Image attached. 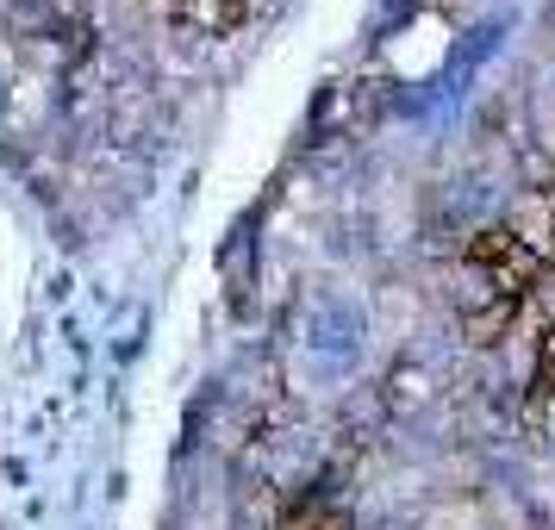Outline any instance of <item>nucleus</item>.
Returning a JSON list of instances; mask_svg holds the SVG:
<instances>
[{
    "label": "nucleus",
    "instance_id": "f257e3e1",
    "mask_svg": "<svg viewBox=\"0 0 555 530\" xmlns=\"http://www.w3.org/2000/svg\"><path fill=\"white\" fill-rule=\"evenodd\" d=\"M462 262L475 269L500 300H525L530 287L543 281V250L525 244L512 225H480L468 244H462Z\"/></svg>",
    "mask_w": 555,
    "mask_h": 530
},
{
    "label": "nucleus",
    "instance_id": "f03ea898",
    "mask_svg": "<svg viewBox=\"0 0 555 530\" xmlns=\"http://www.w3.org/2000/svg\"><path fill=\"white\" fill-rule=\"evenodd\" d=\"M512 319H518V300H480V306H462V331H468V344L480 350H493L512 337Z\"/></svg>",
    "mask_w": 555,
    "mask_h": 530
}]
</instances>
